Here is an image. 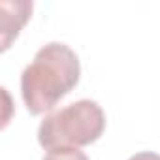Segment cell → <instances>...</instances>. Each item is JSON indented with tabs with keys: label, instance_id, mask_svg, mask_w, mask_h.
Instances as JSON below:
<instances>
[{
	"label": "cell",
	"instance_id": "6da1fadb",
	"mask_svg": "<svg viewBox=\"0 0 160 160\" xmlns=\"http://www.w3.org/2000/svg\"><path fill=\"white\" fill-rule=\"evenodd\" d=\"M79 58L72 47L51 42L40 47L21 73V96L30 115L51 111L77 83Z\"/></svg>",
	"mask_w": 160,
	"mask_h": 160
},
{
	"label": "cell",
	"instance_id": "277c9868",
	"mask_svg": "<svg viewBox=\"0 0 160 160\" xmlns=\"http://www.w3.org/2000/svg\"><path fill=\"white\" fill-rule=\"evenodd\" d=\"M42 160H89V156L79 149H53Z\"/></svg>",
	"mask_w": 160,
	"mask_h": 160
},
{
	"label": "cell",
	"instance_id": "3957f363",
	"mask_svg": "<svg viewBox=\"0 0 160 160\" xmlns=\"http://www.w3.org/2000/svg\"><path fill=\"white\" fill-rule=\"evenodd\" d=\"M32 13V2L28 0H2L0 2V17H2V51H6L12 42L19 36L21 28Z\"/></svg>",
	"mask_w": 160,
	"mask_h": 160
},
{
	"label": "cell",
	"instance_id": "5b68a950",
	"mask_svg": "<svg viewBox=\"0 0 160 160\" xmlns=\"http://www.w3.org/2000/svg\"><path fill=\"white\" fill-rule=\"evenodd\" d=\"M128 160H160V154L152 152V151H141V152L132 154Z\"/></svg>",
	"mask_w": 160,
	"mask_h": 160
},
{
	"label": "cell",
	"instance_id": "7a4b0ae2",
	"mask_svg": "<svg viewBox=\"0 0 160 160\" xmlns=\"http://www.w3.org/2000/svg\"><path fill=\"white\" fill-rule=\"evenodd\" d=\"M106 128V113L94 100H77L45 115L38 128L43 149H79L94 143Z\"/></svg>",
	"mask_w": 160,
	"mask_h": 160
}]
</instances>
